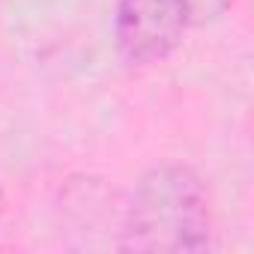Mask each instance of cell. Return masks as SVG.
<instances>
[{
    "instance_id": "obj_1",
    "label": "cell",
    "mask_w": 254,
    "mask_h": 254,
    "mask_svg": "<svg viewBox=\"0 0 254 254\" xmlns=\"http://www.w3.org/2000/svg\"><path fill=\"white\" fill-rule=\"evenodd\" d=\"M120 251L197 254L212 248V197L189 165H156L135 183L120 215Z\"/></svg>"
},
{
    "instance_id": "obj_2",
    "label": "cell",
    "mask_w": 254,
    "mask_h": 254,
    "mask_svg": "<svg viewBox=\"0 0 254 254\" xmlns=\"http://www.w3.org/2000/svg\"><path fill=\"white\" fill-rule=\"evenodd\" d=\"M189 30L183 0H117L114 6V45L129 66L168 60Z\"/></svg>"
},
{
    "instance_id": "obj_3",
    "label": "cell",
    "mask_w": 254,
    "mask_h": 254,
    "mask_svg": "<svg viewBox=\"0 0 254 254\" xmlns=\"http://www.w3.org/2000/svg\"><path fill=\"white\" fill-rule=\"evenodd\" d=\"M183 6L189 12L191 27H206V24H215L218 18H224L236 6V0H183Z\"/></svg>"
},
{
    "instance_id": "obj_4",
    "label": "cell",
    "mask_w": 254,
    "mask_h": 254,
    "mask_svg": "<svg viewBox=\"0 0 254 254\" xmlns=\"http://www.w3.org/2000/svg\"><path fill=\"white\" fill-rule=\"evenodd\" d=\"M3 203H6V200H3V189H0V215H3Z\"/></svg>"
}]
</instances>
